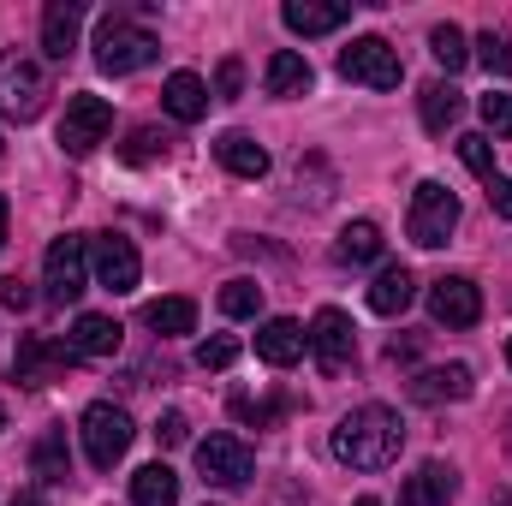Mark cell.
Instances as JSON below:
<instances>
[{
	"mask_svg": "<svg viewBox=\"0 0 512 506\" xmlns=\"http://www.w3.org/2000/svg\"><path fill=\"white\" fill-rule=\"evenodd\" d=\"M161 108H167L173 120H185V126H197V120L209 114V84H203L197 72H173V78L161 84Z\"/></svg>",
	"mask_w": 512,
	"mask_h": 506,
	"instance_id": "d6986e66",
	"label": "cell"
},
{
	"mask_svg": "<svg viewBox=\"0 0 512 506\" xmlns=\"http://www.w3.org/2000/svg\"><path fill=\"white\" fill-rule=\"evenodd\" d=\"M459 161H465V167H471L483 185L495 179V143H489L483 131H465V137H459Z\"/></svg>",
	"mask_w": 512,
	"mask_h": 506,
	"instance_id": "f546056e",
	"label": "cell"
},
{
	"mask_svg": "<svg viewBox=\"0 0 512 506\" xmlns=\"http://www.w3.org/2000/svg\"><path fill=\"white\" fill-rule=\"evenodd\" d=\"M78 352H72V340L66 346H54V340H18V358H12V376L30 381V387H48V381H60V370L72 364Z\"/></svg>",
	"mask_w": 512,
	"mask_h": 506,
	"instance_id": "4fadbf2b",
	"label": "cell"
},
{
	"mask_svg": "<svg viewBox=\"0 0 512 506\" xmlns=\"http://www.w3.org/2000/svg\"><path fill=\"white\" fill-rule=\"evenodd\" d=\"M429 316H435L441 328H477V316H483L477 280H471V274H441V280L429 286Z\"/></svg>",
	"mask_w": 512,
	"mask_h": 506,
	"instance_id": "8fae6325",
	"label": "cell"
},
{
	"mask_svg": "<svg viewBox=\"0 0 512 506\" xmlns=\"http://www.w3.org/2000/svg\"><path fill=\"white\" fill-rule=\"evenodd\" d=\"M280 18H286V30H298V36H328V30H340V24L352 18V6H340V0H286Z\"/></svg>",
	"mask_w": 512,
	"mask_h": 506,
	"instance_id": "e0dca14e",
	"label": "cell"
},
{
	"mask_svg": "<svg viewBox=\"0 0 512 506\" xmlns=\"http://www.w3.org/2000/svg\"><path fill=\"white\" fill-rule=\"evenodd\" d=\"M215 96H221V102H239V96H245V66H239V60H221V72H215Z\"/></svg>",
	"mask_w": 512,
	"mask_h": 506,
	"instance_id": "d590c367",
	"label": "cell"
},
{
	"mask_svg": "<svg viewBox=\"0 0 512 506\" xmlns=\"http://www.w3.org/2000/svg\"><path fill=\"white\" fill-rule=\"evenodd\" d=\"M78 30H84V6L78 0H48L42 6V54L48 60H66L78 48Z\"/></svg>",
	"mask_w": 512,
	"mask_h": 506,
	"instance_id": "9a60e30c",
	"label": "cell"
},
{
	"mask_svg": "<svg viewBox=\"0 0 512 506\" xmlns=\"http://www.w3.org/2000/svg\"><path fill=\"white\" fill-rule=\"evenodd\" d=\"M417 405H441V399H471V370L465 364H447V370H423V376H411L405 387Z\"/></svg>",
	"mask_w": 512,
	"mask_h": 506,
	"instance_id": "ffe728a7",
	"label": "cell"
},
{
	"mask_svg": "<svg viewBox=\"0 0 512 506\" xmlns=\"http://www.w3.org/2000/svg\"><path fill=\"white\" fill-rule=\"evenodd\" d=\"M155 155H167V137H155L149 126H137L131 143H126V161H155Z\"/></svg>",
	"mask_w": 512,
	"mask_h": 506,
	"instance_id": "e575fe53",
	"label": "cell"
},
{
	"mask_svg": "<svg viewBox=\"0 0 512 506\" xmlns=\"http://www.w3.org/2000/svg\"><path fill=\"white\" fill-rule=\"evenodd\" d=\"M417 102H423V126H429V131H447L453 120H459V108H465V96H459L447 78L423 84V96H417Z\"/></svg>",
	"mask_w": 512,
	"mask_h": 506,
	"instance_id": "484cf974",
	"label": "cell"
},
{
	"mask_svg": "<svg viewBox=\"0 0 512 506\" xmlns=\"http://www.w3.org/2000/svg\"><path fill=\"white\" fill-rule=\"evenodd\" d=\"M411 292H417V280H411V268H399V262H387L382 274L370 280V310H376V316H399V310L411 304Z\"/></svg>",
	"mask_w": 512,
	"mask_h": 506,
	"instance_id": "603a6c76",
	"label": "cell"
},
{
	"mask_svg": "<svg viewBox=\"0 0 512 506\" xmlns=\"http://www.w3.org/2000/svg\"><path fill=\"white\" fill-rule=\"evenodd\" d=\"M310 352H316V364L328 370V376H340L346 364H352V352H358V334H352V316L346 310H316V322H310Z\"/></svg>",
	"mask_w": 512,
	"mask_h": 506,
	"instance_id": "7c38bea8",
	"label": "cell"
},
{
	"mask_svg": "<svg viewBox=\"0 0 512 506\" xmlns=\"http://www.w3.org/2000/svg\"><path fill=\"white\" fill-rule=\"evenodd\" d=\"M215 161H221L233 179H262V173H268V149L256 143L251 131H221V137H215Z\"/></svg>",
	"mask_w": 512,
	"mask_h": 506,
	"instance_id": "ac0fdd59",
	"label": "cell"
},
{
	"mask_svg": "<svg viewBox=\"0 0 512 506\" xmlns=\"http://www.w3.org/2000/svg\"><path fill=\"white\" fill-rule=\"evenodd\" d=\"M179 501V477H173V465H143L137 477H131V506H173Z\"/></svg>",
	"mask_w": 512,
	"mask_h": 506,
	"instance_id": "cb8c5ba5",
	"label": "cell"
},
{
	"mask_svg": "<svg viewBox=\"0 0 512 506\" xmlns=\"http://www.w3.org/2000/svg\"><path fill=\"white\" fill-rule=\"evenodd\" d=\"M489 203H495V215H501V221H512V179H507V173H495V179H489Z\"/></svg>",
	"mask_w": 512,
	"mask_h": 506,
	"instance_id": "74e56055",
	"label": "cell"
},
{
	"mask_svg": "<svg viewBox=\"0 0 512 506\" xmlns=\"http://www.w3.org/2000/svg\"><path fill=\"white\" fill-rule=\"evenodd\" d=\"M0 304L6 310H30V286L24 280H0Z\"/></svg>",
	"mask_w": 512,
	"mask_h": 506,
	"instance_id": "f35d334b",
	"label": "cell"
},
{
	"mask_svg": "<svg viewBox=\"0 0 512 506\" xmlns=\"http://www.w3.org/2000/svg\"><path fill=\"white\" fill-rule=\"evenodd\" d=\"M0 429H6V405H0Z\"/></svg>",
	"mask_w": 512,
	"mask_h": 506,
	"instance_id": "ee69618b",
	"label": "cell"
},
{
	"mask_svg": "<svg viewBox=\"0 0 512 506\" xmlns=\"http://www.w3.org/2000/svg\"><path fill=\"white\" fill-rule=\"evenodd\" d=\"M221 310L239 316V322L256 316V310H262V286H256V280H227V286H221Z\"/></svg>",
	"mask_w": 512,
	"mask_h": 506,
	"instance_id": "4dcf8cb0",
	"label": "cell"
},
{
	"mask_svg": "<svg viewBox=\"0 0 512 506\" xmlns=\"http://www.w3.org/2000/svg\"><path fill=\"white\" fill-rule=\"evenodd\" d=\"M507 364H512V340H507Z\"/></svg>",
	"mask_w": 512,
	"mask_h": 506,
	"instance_id": "f6af8a7d",
	"label": "cell"
},
{
	"mask_svg": "<svg viewBox=\"0 0 512 506\" xmlns=\"http://www.w3.org/2000/svg\"><path fill=\"white\" fill-rule=\"evenodd\" d=\"M453 495H459V471H453V465H441V459L417 465V471L399 483V506H447Z\"/></svg>",
	"mask_w": 512,
	"mask_h": 506,
	"instance_id": "5bb4252c",
	"label": "cell"
},
{
	"mask_svg": "<svg viewBox=\"0 0 512 506\" xmlns=\"http://www.w3.org/2000/svg\"><path fill=\"white\" fill-rule=\"evenodd\" d=\"M30 471L42 483H66L72 477V453H66V429H48L36 447H30Z\"/></svg>",
	"mask_w": 512,
	"mask_h": 506,
	"instance_id": "d4e9b609",
	"label": "cell"
},
{
	"mask_svg": "<svg viewBox=\"0 0 512 506\" xmlns=\"http://www.w3.org/2000/svg\"><path fill=\"white\" fill-rule=\"evenodd\" d=\"M399 447H405V423L393 405H358L334 429V459L352 471H387L399 459Z\"/></svg>",
	"mask_w": 512,
	"mask_h": 506,
	"instance_id": "6da1fadb",
	"label": "cell"
},
{
	"mask_svg": "<svg viewBox=\"0 0 512 506\" xmlns=\"http://www.w3.org/2000/svg\"><path fill=\"white\" fill-rule=\"evenodd\" d=\"M155 441H161V447H185V441H191V423H185V411H161V423H155Z\"/></svg>",
	"mask_w": 512,
	"mask_h": 506,
	"instance_id": "8d00e7d4",
	"label": "cell"
},
{
	"mask_svg": "<svg viewBox=\"0 0 512 506\" xmlns=\"http://www.w3.org/2000/svg\"><path fill=\"white\" fill-rule=\"evenodd\" d=\"M453 227H459V197H453L441 179H423V185L411 191V215H405V233H411V245H423V251H441V245L453 239Z\"/></svg>",
	"mask_w": 512,
	"mask_h": 506,
	"instance_id": "3957f363",
	"label": "cell"
},
{
	"mask_svg": "<svg viewBox=\"0 0 512 506\" xmlns=\"http://www.w3.org/2000/svg\"><path fill=\"white\" fill-rule=\"evenodd\" d=\"M90 268H96V286H108V292H137L143 256H137V245L120 239V233H96V239H90Z\"/></svg>",
	"mask_w": 512,
	"mask_h": 506,
	"instance_id": "30bf717a",
	"label": "cell"
},
{
	"mask_svg": "<svg viewBox=\"0 0 512 506\" xmlns=\"http://www.w3.org/2000/svg\"><path fill=\"white\" fill-rule=\"evenodd\" d=\"M304 346H310V340H304V328H298L292 316H274V322L256 328V358L274 364V370H292V364L304 358Z\"/></svg>",
	"mask_w": 512,
	"mask_h": 506,
	"instance_id": "2e32d148",
	"label": "cell"
},
{
	"mask_svg": "<svg viewBox=\"0 0 512 506\" xmlns=\"http://www.w3.org/2000/svg\"><path fill=\"white\" fill-rule=\"evenodd\" d=\"M477 60H483L495 78H512V42L501 30H483V36H477Z\"/></svg>",
	"mask_w": 512,
	"mask_h": 506,
	"instance_id": "1f68e13d",
	"label": "cell"
},
{
	"mask_svg": "<svg viewBox=\"0 0 512 506\" xmlns=\"http://www.w3.org/2000/svg\"><path fill=\"white\" fill-rule=\"evenodd\" d=\"M352 506H382V501H376V495H364V501H352Z\"/></svg>",
	"mask_w": 512,
	"mask_h": 506,
	"instance_id": "b9f144b4",
	"label": "cell"
},
{
	"mask_svg": "<svg viewBox=\"0 0 512 506\" xmlns=\"http://www.w3.org/2000/svg\"><path fill=\"white\" fill-rule=\"evenodd\" d=\"M197 471H203V483L239 489V483L256 477V453L239 435H209V441H197Z\"/></svg>",
	"mask_w": 512,
	"mask_h": 506,
	"instance_id": "9c48e42d",
	"label": "cell"
},
{
	"mask_svg": "<svg viewBox=\"0 0 512 506\" xmlns=\"http://www.w3.org/2000/svg\"><path fill=\"white\" fill-rule=\"evenodd\" d=\"M477 108H483V126L495 131V137H512V96H501V90H489V96H483Z\"/></svg>",
	"mask_w": 512,
	"mask_h": 506,
	"instance_id": "836d02e7",
	"label": "cell"
},
{
	"mask_svg": "<svg viewBox=\"0 0 512 506\" xmlns=\"http://www.w3.org/2000/svg\"><path fill=\"white\" fill-rule=\"evenodd\" d=\"M340 78H352L364 90H399V78H405L399 48L382 36H358L352 48H340Z\"/></svg>",
	"mask_w": 512,
	"mask_h": 506,
	"instance_id": "52a82bcc",
	"label": "cell"
},
{
	"mask_svg": "<svg viewBox=\"0 0 512 506\" xmlns=\"http://www.w3.org/2000/svg\"><path fill=\"white\" fill-rule=\"evenodd\" d=\"M108 131H114V108H108V96H72L66 102V120H60V149L66 155H96L102 143H108Z\"/></svg>",
	"mask_w": 512,
	"mask_h": 506,
	"instance_id": "ba28073f",
	"label": "cell"
},
{
	"mask_svg": "<svg viewBox=\"0 0 512 506\" xmlns=\"http://www.w3.org/2000/svg\"><path fill=\"white\" fill-rule=\"evenodd\" d=\"M334 256H340V262H376V256H382V227H376V221H352V227H340Z\"/></svg>",
	"mask_w": 512,
	"mask_h": 506,
	"instance_id": "83f0119b",
	"label": "cell"
},
{
	"mask_svg": "<svg viewBox=\"0 0 512 506\" xmlns=\"http://www.w3.org/2000/svg\"><path fill=\"white\" fill-rule=\"evenodd\" d=\"M143 322H149L161 340H167V334H191V328H197V304H191V298H155V304L143 310Z\"/></svg>",
	"mask_w": 512,
	"mask_h": 506,
	"instance_id": "4316f807",
	"label": "cell"
},
{
	"mask_svg": "<svg viewBox=\"0 0 512 506\" xmlns=\"http://www.w3.org/2000/svg\"><path fill=\"white\" fill-rule=\"evenodd\" d=\"M155 54H161V42H155L143 24L120 18V12H108V18L96 24V66H102V72L126 78V72H143Z\"/></svg>",
	"mask_w": 512,
	"mask_h": 506,
	"instance_id": "7a4b0ae2",
	"label": "cell"
},
{
	"mask_svg": "<svg viewBox=\"0 0 512 506\" xmlns=\"http://www.w3.org/2000/svg\"><path fill=\"white\" fill-rule=\"evenodd\" d=\"M429 54H435L447 72H465V60H471L465 30H459V24H435V30H429Z\"/></svg>",
	"mask_w": 512,
	"mask_h": 506,
	"instance_id": "f1b7e54d",
	"label": "cell"
},
{
	"mask_svg": "<svg viewBox=\"0 0 512 506\" xmlns=\"http://www.w3.org/2000/svg\"><path fill=\"white\" fill-rule=\"evenodd\" d=\"M233 358H239V340H233V334H215V340L197 346V364H203V370H233Z\"/></svg>",
	"mask_w": 512,
	"mask_h": 506,
	"instance_id": "d6a6232c",
	"label": "cell"
},
{
	"mask_svg": "<svg viewBox=\"0 0 512 506\" xmlns=\"http://www.w3.org/2000/svg\"><path fill=\"white\" fill-rule=\"evenodd\" d=\"M78 435H84V453H90V465L96 471H114L120 459H126V447H131V417L114 405V399H96L84 417H78Z\"/></svg>",
	"mask_w": 512,
	"mask_h": 506,
	"instance_id": "8992f818",
	"label": "cell"
},
{
	"mask_svg": "<svg viewBox=\"0 0 512 506\" xmlns=\"http://www.w3.org/2000/svg\"><path fill=\"white\" fill-rule=\"evenodd\" d=\"M507 453H512V417H507Z\"/></svg>",
	"mask_w": 512,
	"mask_h": 506,
	"instance_id": "7bdbcfd3",
	"label": "cell"
},
{
	"mask_svg": "<svg viewBox=\"0 0 512 506\" xmlns=\"http://www.w3.org/2000/svg\"><path fill=\"white\" fill-rule=\"evenodd\" d=\"M42 286L54 304H78L90 292V239L84 233H60L42 256Z\"/></svg>",
	"mask_w": 512,
	"mask_h": 506,
	"instance_id": "5b68a950",
	"label": "cell"
},
{
	"mask_svg": "<svg viewBox=\"0 0 512 506\" xmlns=\"http://www.w3.org/2000/svg\"><path fill=\"white\" fill-rule=\"evenodd\" d=\"M12 506H42V495H36V489H24V495H18Z\"/></svg>",
	"mask_w": 512,
	"mask_h": 506,
	"instance_id": "ab89813d",
	"label": "cell"
},
{
	"mask_svg": "<svg viewBox=\"0 0 512 506\" xmlns=\"http://www.w3.org/2000/svg\"><path fill=\"white\" fill-rule=\"evenodd\" d=\"M310 84H316V72H310V60H304V54H292V48L268 54V96L292 102V96H310Z\"/></svg>",
	"mask_w": 512,
	"mask_h": 506,
	"instance_id": "44dd1931",
	"label": "cell"
},
{
	"mask_svg": "<svg viewBox=\"0 0 512 506\" xmlns=\"http://www.w3.org/2000/svg\"><path fill=\"white\" fill-rule=\"evenodd\" d=\"M0 245H6V197H0Z\"/></svg>",
	"mask_w": 512,
	"mask_h": 506,
	"instance_id": "60d3db41",
	"label": "cell"
},
{
	"mask_svg": "<svg viewBox=\"0 0 512 506\" xmlns=\"http://www.w3.org/2000/svg\"><path fill=\"white\" fill-rule=\"evenodd\" d=\"M120 334H126V328H120L114 316L84 310L78 328H72V352H78V358H114V352H120Z\"/></svg>",
	"mask_w": 512,
	"mask_h": 506,
	"instance_id": "7402d4cb",
	"label": "cell"
},
{
	"mask_svg": "<svg viewBox=\"0 0 512 506\" xmlns=\"http://www.w3.org/2000/svg\"><path fill=\"white\" fill-rule=\"evenodd\" d=\"M42 102H48V72H42V60L24 54V48L0 54V108H6V120L24 126V120L42 114Z\"/></svg>",
	"mask_w": 512,
	"mask_h": 506,
	"instance_id": "277c9868",
	"label": "cell"
}]
</instances>
